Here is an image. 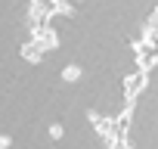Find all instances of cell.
<instances>
[{"label": "cell", "mask_w": 158, "mask_h": 149, "mask_svg": "<svg viewBox=\"0 0 158 149\" xmlns=\"http://www.w3.org/2000/svg\"><path fill=\"white\" fill-rule=\"evenodd\" d=\"M149 31H155V34H158V10H155V13H152V19H149Z\"/></svg>", "instance_id": "obj_5"}, {"label": "cell", "mask_w": 158, "mask_h": 149, "mask_svg": "<svg viewBox=\"0 0 158 149\" xmlns=\"http://www.w3.org/2000/svg\"><path fill=\"white\" fill-rule=\"evenodd\" d=\"M62 81H68V84L81 81V65H65L62 68Z\"/></svg>", "instance_id": "obj_3"}, {"label": "cell", "mask_w": 158, "mask_h": 149, "mask_svg": "<svg viewBox=\"0 0 158 149\" xmlns=\"http://www.w3.org/2000/svg\"><path fill=\"white\" fill-rule=\"evenodd\" d=\"M50 137L59 140V137H62V124H50Z\"/></svg>", "instance_id": "obj_4"}, {"label": "cell", "mask_w": 158, "mask_h": 149, "mask_svg": "<svg viewBox=\"0 0 158 149\" xmlns=\"http://www.w3.org/2000/svg\"><path fill=\"white\" fill-rule=\"evenodd\" d=\"M40 50H47V47H44L40 40H31V44H25V47H22V56H25L28 62H40V59H44V53H40Z\"/></svg>", "instance_id": "obj_2"}, {"label": "cell", "mask_w": 158, "mask_h": 149, "mask_svg": "<svg viewBox=\"0 0 158 149\" xmlns=\"http://www.w3.org/2000/svg\"><path fill=\"white\" fill-rule=\"evenodd\" d=\"M146 74H149V71H143V68H139V71H133V74H130V78H124V93H127V100H136V93H139V90H146V81H149Z\"/></svg>", "instance_id": "obj_1"}, {"label": "cell", "mask_w": 158, "mask_h": 149, "mask_svg": "<svg viewBox=\"0 0 158 149\" xmlns=\"http://www.w3.org/2000/svg\"><path fill=\"white\" fill-rule=\"evenodd\" d=\"M6 146H10V137H6V134H0V149H6Z\"/></svg>", "instance_id": "obj_6"}]
</instances>
